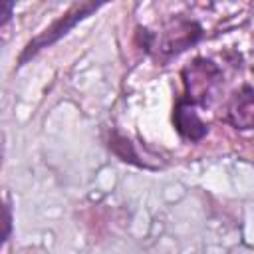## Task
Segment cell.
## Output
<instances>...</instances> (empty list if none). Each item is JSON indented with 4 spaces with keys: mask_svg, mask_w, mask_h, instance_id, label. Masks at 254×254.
Returning a JSON list of instances; mask_svg holds the SVG:
<instances>
[{
    "mask_svg": "<svg viewBox=\"0 0 254 254\" xmlns=\"http://www.w3.org/2000/svg\"><path fill=\"white\" fill-rule=\"evenodd\" d=\"M103 4L101 2H77L73 6H69L62 16H58L46 30H42L38 36H34L22 50L20 58H18V67L28 64L32 58H36L42 50L54 46L56 42H60L69 30H73L81 20H85L87 16H91L95 10H99Z\"/></svg>",
    "mask_w": 254,
    "mask_h": 254,
    "instance_id": "1",
    "label": "cell"
},
{
    "mask_svg": "<svg viewBox=\"0 0 254 254\" xmlns=\"http://www.w3.org/2000/svg\"><path fill=\"white\" fill-rule=\"evenodd\" d=\"M200 36H202V30L196 22L177 18L165 28V32L159 40V52L167 54V56H175V54L190 48L192 44H196Z\"/></svg>",
    "mask_w": 254,
    "mask_h": 254,
    "instance_id": "3",
    "label": "cell"
},
{
    "mask_svg": "<svg viewBox=\"0 0 254 254\" xmlns=\"http://www.w3.org/2000/svg\"><path fill=\"white\" fill-rule=\"evenodd\" d=\"M226 121L234 129L254 127V87L242 85L232 93L226 105Z\"/></svg>",
    "mask_w": 254,
    "mask_h": 254,
    "instance_id": "5",
    "label": "cell"
},
{
    "mask_svg": "<svg viewBox=\"0 0 254 254\" xmlns=\"http://www.w3.org/2000/svg\"><path fill=\"white\" fill-rule=\"evenodd\" d=\"M12 234V210H10V202H4V234H2V242L6 244L8 238Z\"/></svg>",
    "mask_w": 254,
    "mask_h": 254,
    "instance_id": "7",
    "label": "cell"
},
{
    "mask_svg": "<svg viewBox=\"0 0 254 254\" xmlns=\"http://www.w3.org/2000/svg\"><path fill=\"white\" fill-rule=\"evenodd\" d=\"M12 8H14L12 2H4V4H2V26H6L8 20L12 18Z\"/></svg>",
    "mask_w": 254,
    "mask_h": 254,
    "instance_id": "8",
    "label": "cell"
},
{
    "mask_svg": "<svg viewBox=\"0 0 254 254\" xmlns=\"http://www.w3.org/2000/svg\"><path fill=\"white\" fill-rule=\"evenodd\" d=\"M105 141H107L109 151H111L119 161L129 163V165H135V167H149L145 161H141V159H139V153L135 151L133 143H131L125 135L117 133L115 129H111V131L107 133V139H105Z\"/></svg>",
    "mask_w": 254,
    "mask_h": 254,
    "instance_id": "6",
    "label": "cell"
},
{
    "mask_svg": "<svg viewBox=\"0 0 254 254\" xmlns=\"http://www.w3.org/2000/svg\"><path fill=\"white\" fill-rule=\"evenodd\" d=\"M183 83L187 101L206 105L222 83V71L210 60L196 58L183 69Z\"/></svg>",
    "mask_w": 254,
    "mask_h": 254,
    "instance_id": "2",
    "label": "cell"
},
{
    "mask_svg": "<svg viewBox=\"0 0 254 254\" xmlns=\"http://www.w3.org/2000/svg\"><path fill=\"white\" fill-rule=\"evenodd\" d=\"M173 123H175V129L179 131V135L192 143L200 141L208 133V125L198 117V113L194 111V105L190 101H187L185 97H181L175 105Z\"/></svg>",
    "mask_w": 254,
    "mask_h": 254,
    "instance_id": "4",
    "label": "cell"
}]
</instances>
